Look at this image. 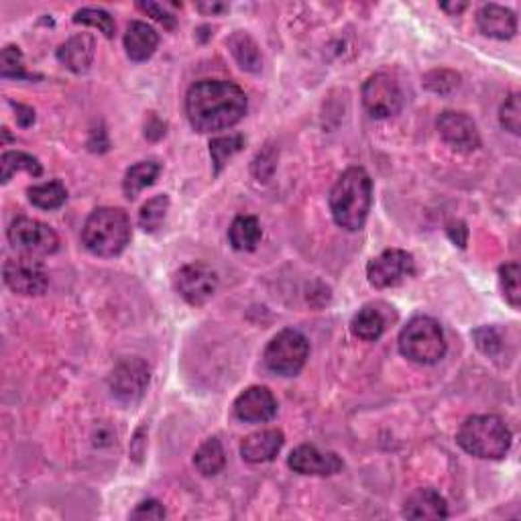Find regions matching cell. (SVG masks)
Instances as JSON below:
<instances>
[{
    "instance_id": "6da1fadb",
    "label": "cell",
    "mask_w": 521,
    "mask_h": 521,
    "mask_svg": "<svg viewBox=\"0 0 521 521\" xmlns=\"http://www.w3.org/2000/svg\"><path fill=\"white\" fill-rule=\"evenodd\" d=\"M247 96L228 80L196 81L185 96V115L193 131L216 132L238 124L247 115Z\"/></svg>"
},
{
    "instance_id": "7a4b0ae2",
    "label": "cell",
    "mask_w": 521,
    "mask_h": 521,
    "mask_svg": "<svg viewBox=\"0 0 521 521\" xmlns=\"http://www.w3.org/2000/svg\"><path fill=\"white\" fill-rule=\"evenodd\" d=\"M330 212L334 222L348 233H356L369 218L373 204V182L363 167H348L330 190Z\"/></svg>"
},
{
    "instance_id": "3957f363",
    "label": "cell",
    "mask_w": 521,
    "mask_h": 521,
    "mask_svg": "<svg viewBox=\"0 0 521 521\" xmlns=\"http://www.w3.org/2000/svg\"><path fill=\"white\" fill-rule=\"evenodd\" d=\"M457 442L471 457L483 460H501L511 448V430L499 415H471L460 423Z\"/></svg>"
},
{
    "instance_id": "277c9868",
    "label": "cell",
    "mask_w": 521,
    "mask_h": 521,
    "mask_svg": "<svg viewBox=\"0 0 521 521\" xmlns=\"http://www.w3.org/2000/svg\"><path fill=\"white\" fill-rule=\"evenodd\" d=\"M81 243L96 257H116L131 243V220L121 208H98L86 218Z\"/></svg>"
},
{
    "instance_id": "5b68a950",
    "label": "cell",
    "mask_w": 521,
    "mask_h": 521,
    "mask_svg": "<svg viewBox=\"0 0 521 521\" xmlns=\"http://www.w3.org/2000/svg\"><path fill=\"white\" fill-rule=\"evenodd\" d=\"M399 353L418 364H436L446 354L442 326L430 316H415L399 334Z\"/></svg>"
},
{
    "instance_id": "8992f818",
    "label": "cell",
    "mask_w": 521,
    "mask_h": 521,
    "mask_svg": "<svg viewBox=\"0 0 521 521\" xmlns=\"http://www.w3.org/2000/svg\"><path fill=\"white\" fill-rule=\"evenodd\" d=\"M310 354V342L297 330H281L275 334L265 348L263 363L271 373L279 377H294L303 369Z\"/></svg>"
},
{
    "instance_id": "52a82bcc",
    "label": "cell",
    "mask_w": 521,
    "mask_h": 521,
    "mask_svg": "<svg viewBox=\"0 0 521 521\" xmlns=\"http://www.w3.org/2000/svg\"><path fill=\"white\" fill-rule=\"evenodd\" d=\"M9 243L21 255L47 257L59 249V236L46 222L19 216L9 226Z\"/></svg>"
},
{
    "instance_id": "ba28073f",
    "label": "cell",
    "mask_w": 521,
    "mask_h": 521,
    "mask_svg": "<svg viewBox=\"0 0 521 521\" xmlns=\"http://www.w3.org/2000/svg\"><path fill=\"white\" fill-rule=\"evenodd\" d=\"M404 92H401L396 78L389 73H373L363 86V104L369 116L379 118H391L401 113L404 108Z\"/></svg>"
},
{
    "instance_id": "9c48e42d",
    "label": "cell",
    "mask_w": 521,
    "mask_h": 521,
    "mask_svg": "<svg viewBox=\"0 0 521 521\" xmlns=\"http://www.w3.org/2000/svg\"><path fill=\"white\" fill-rule=\"evenodd\" d=\"M4 284L14 294L21 295H41L49 286V273L43 260L31 255H19L6 259L3 267Z\"/></svg>"
},
{
    "instance_id": "30bf717a",
    "label": "cell",
    "mask_w": 521,
    "mask_h": 521,
    "mask_svg": "<svg viewBox=\"0 0 521 521\" xmlns=\"http://www.w3.org/2000/svg\"><path fill=\"white\" fill-rule=\"evenodd\" d=\"M415 259L412 252L401 249H387L381 255L371 259L367 265L369 284L377 289L397 287L406 279L414 278Z\"/></svg>"
},
{
    "instance_id": "8fae6325",
    "label": "cell",
    "mask_w": 521,
    "mask_h": 521,
    "mask_svg": "<svg viewBox=\"0 0 521 521\" xmlns=\"http://www.w3.org/2000/svg\"><path fill=\"white\" fill-rule=\"evenodd\" d=\"M151 371L143 359H123L108 377L110 393L121 404H137L145 396Z\"/></svg>"
},
{
    "instance_id": "7c38bea8",
    "label": "cell",
    "mask_w": 521,
    "mask_h": 521,
    "mask_svg": "<svg viewBox=\"0 0 521 521\" xmlns=\"http://www.w3.org/2000/svg\"><path fill=\"white\" fill-rule=\"evenodd\" d=\"M174 287L190 306H202L218 289V275L206 263L184 265L174 278Z\"/></svg>"
},
{
    "instance_id": "4fadbf2b",
    "label": "cell",
    "mask_w": 521,
    "mask_h": 521,
    "mask_svg": "<svg viewBox=\"0 0 521 521\" xmlns=\"http://www.w3.org/2000/svg\"><path fill=\"white\" fill-rule=\"evenodd\" d=\"M436 129L446 145L458 153H473L481 147V135L474 121L465 113L457 110H444L438 116Z\"/></svg>"
},
{
    "instance_id": "5bb4252c",
    "label": "cell",
    "mask_w": 521,
    "mask_h": 521,
    "mask_svg": "<svg viewBox=\"0 0 521 521\" xmlns=\"http://www.w3.org/2000/svg\"><path fill=\"white\" fill-rule=\"evenodd\" d=\"M287 465L297 474H314V476H332L338 474L345 463L337 452H324L316 448L314 444H302L292 450Z\"/></svg>"
},
{
    "instance_id": "9a60e30c",
    "label": "cell",
    "mask_w": 521,
    "mask_h": 521,
    "mask_svg": "<svg viewBox=\"0 0 521 521\" xmlns=\"http://www.w3.org/2000/svg\"><path fill=\"white\" fill-rule=\"evenodd\" d=\"M278 414V399L267 387H249L235 401V415L247 423H263Z\"/></svg>"
},
{
    "instance_id": "2e32d148",
    "label": "cell",
    "mask_w": 521,
    "mask_h": 521,
    "mask_svg": "<svg viewBox=\"0 0 521 521\" xmlns=\"http://www.w3.org/2000/svg\"><path fill=\"white\" fill-rule=\"evenodd\" d=\"M284 442L286 436L281 430L278 428L260 430L244 438L241 444V457L251 465L271 463V460L281 452V448H284Z\"/></svg>"
},
{
    "instance_id": "e0dca14e",
    "label": "cell",
    "mask_w": 521,
    "mask_h": 521,
    "mask_svg": "<svg viewBox=\"0 0 521 521\" xmlns=\"http://www.w3.org/2000/svg\"><path fill=\"white\" fill-rule=\"evenodd\" d=\"M404 517L407 519H444L448 517V503L436 489H415L404 503Z\"/></svg>"
},
{
    "instance_id": "ac0fdd59",
    "label": "cell",
    "mask_w": 521,
    "mask_h": 521,
    "mask_svg": "<svg viewBox=\"0 0 521 521\" xmlns=\"http://www.w3.org/2000/svg\"><path fill=\"white\" fill-rule=\"evenodd\" d=\"M96 54V41L90 33H78L62 43L57 49L59 64L73 73H84L90 70Z\"/></svg>"
},
{
    "instance_id": "d6986e66",
    "label": "cell",
    "mask_w": 521,
    "mask_h": 521,
    "mask_svg": "<svg viewBox=\"0 0 521 521\" xmlns=\"http://www.w3.org/2000/svg\"><path fill=\"white\" fill-rule=\"evenodd\" d=\"M476 25L481 33L493 39H511L517 33V17L516 13L505 9L501 4H485L476 13Z\"/></svg>"
},
{
    "instance_id": "ffe728a7",
    "label": "cell",
    "mask_w": 521,
    "mask_h": 521,
    "mask_svg": "<svg viewBox=\"0 0 521 521\" xmlns=\"http://www.w3.org/2000/svg\"><path fill=\"white\" fill-rule=\"evenodd\" d=\"M159 46V35L143 21H132L124 33V49L132 62H147Z\"/></svg>"
},
{
    "instance_id": "44dd1931",
    "label": "cell",
    "mask_w": 521,
    "mask_h": 521,
    "mask_svg": "<svg viewBox=\"0 0 521 521\" xmlns=\"http://www.w3.org/2000/svg\"><path fill=\"white\" fill-rule=\"evenodd\" d=\"M226 46L230 49V54L236 59V64L241 65L244 72L257 73L263 68V59H260V51L255 39L249 33L244 31H235L228 37Z\"/></svg>"
},
{
    "instance_id": "7402d4cb",
    "label": "cell",
    "mask_w": 521,
    "mask_h": 521,
    "mask_svg": "<svg viewBox=\"0 0 521 521\" xmlns=\"http://www.w3.org/2000/svg\"><path fill=\"white\" fill-rule=\"evenodd\" d=\"M260 236H263V230H260L255 216H236L228 228L230 244H233L235 251L241 252L255 251L257 244L260 243Z\"/></svg>"
},
{
    "instance_id": "603a6c76",
    "label": "cell",
    "mask_w": 521,
    "mask_h": 521,
    "mask_svg": "<svg viewBox=\"0 0 521 521\" xmlns=\"http://www.w3.org/2000/svg\"><path fill=\"white\" fill-rule=\"evenodd\" d=\"M387 329V320L383 312L377 306H364L363 310L356 312L351 320V332L356 338L364 342H375L383 337Z\"/></svg>"
},
{
    "instance_id": "cb8c5ba5",
    "label": "cell",
    "mask_w": 521,
    "mask_h": 521,
    "mask_svg": "<svg viewBox=\"0 0 521 521\" xmlns=\"http://www.w3.org/2000/svg\"><path fill=\"white\" fill-rule=\"evenodd\" d=\"M161 174V166L158 161H139L137 166L126 169L124 180H123V192L129 200H135L141 192L149 185H153Z\"/></svg>"
},
{
    "instance_id": "d4e9b609",
    "label": "cell",
    "mask_w": 521,
    "mask_h": 521,
    "mask_svg": "<svg viewBox=\"0 0 521 521\" xmlns=\"http://www.w3.org/2000/svg\"><path fill=\"white\" fill-rule=\"evenodd\" d=\"M19 171H27L29 175L41 177L43 175V166L39 159L33 158L25 151H6L0 158V182L9 184L11 177Z\"/></svg>"
},
{
    "instance_id": "484cf974",
    "label": "cell",
    "mask_w": 521,
    "mask_h": 521,
    "mask_svg": "<svg viewBox=\"0 0 521 521\" xmlns=\"http://www.w3.org/2000/svg\"><path fill=\"white\" fill-rule=\"evenodd\" d=\"M193 465H196L198 473L204 476H216L222 473V468L226 465V454L218 438H210L200 446L193 454Z\"/></svg>"
},
{
    "instance_id": "4316f807",
    "label": "cell",
    "mask_w": 521,
    "mask_h": 521,
    "mask_svg": "<svg viewBox=\"0 0 521 521\" xmlns=\"http://www.w3.org/2000/svg\"><path fill=\"white\" fill-rule=\"evenodd\" d=\"M27 196L29 202L41 208V210H57V208H62L65 204V200H68V190H65V185L62 182L54 180L33 185V188L27 190Z\"/></svg>"
},
{
    "instance_id": "83f0119b",
    "label": "cell",
    "mask_w": 521,
    "mask_h": 521,
    "mask_svg": "<svg viewBox=\"0 0 521 521\" xmlns=\"http://www.w3.org/2000/svg\"><path fill=\"white\" fill-rule=\"evenodd\" d=\"M169 212V196L166 193H159V196H153L151 200H147L139 212V226L145 230V233H155L159 230L163 222L167 218Z\"/></svg>"
},
{
    "instance_id": "f1b7e54d",
    "label": "cell",
    "mask_w": 521,
    "mask_h": 521,
    "mask_svg": "<svg viewBox=\"0 0 521 521\" xmlns=\"http://www.w3.org/2000/svg\"><path fill=\"white\" fill-rule=\"evenodd\" d=\"M244 147V137L238 135H225V137H216L210 141V158L214 166V174L218 175L222 167L226 166L228 159H233L235 155Z\"/></svg>"
},
{
    "instance_id": "f546056e",
    "label": "cell",
    "mask_w": 521,
    "mask_h": 521,
    "mask_svg": "<svg viewBox=\"0 0 521 521\" xmlns=\"http://www.w3.org/2000/svg\"><path fill=\"white\" fill-rule=\"evenodd\" d=\"M0 76L6 80H35L37 76L29 73L25 68V59L17 46H6L0 54Z\"/></svg>"
},
{
    "instance_id": "4dcf8cb0",
    "label": "cell",
    "mask_w": 521,
    "mask_h": 521,
    "mask_svg": "<svg viewBox=\"0 0 521 521\" xmlns=\"http://www.w3.org/2000/svg\"><path fill=\"white\" fill-rule=\"evenodd\" d=\"M73 23L96 27L104 37H107V39H113L116 33L115 19L110 17L107 11L92 9V6H86V9H80L76 14H73Z\"/></svg>"
},
{
    "instance_id": "1f68e13d",
    "label": "cell",
    "mask_w": 521,
    "mask_h": 521,
    "mask_svg": "<svg viewBox=\"0 0 521 521\" xmlns=\"http://www.w3.org/2000/svg\"><path fill=\"white\" fill-rule=\"evenodd\" d=\"M499 281H501V289L505 300L509 302L511 308L521 306V267L519 263H508L499 269Z\"/></svg>"
},
{
    "instance_id": "d6a6232c",
    "label": "cell",
    "mask_w": 521,
    "mask_h": 521,
    "mask_svg": "<svg viewBox=\"0 0 521 521\" xmlns=\"http://www.w3.org/2000/svg\"><path fill=\"white\" fill-rule=\"evenodd\" d=\"M499 123L505 131H509L511 135H519L521 132V98L519 94H511L509 98H505L499 110Z\"/></svg>"
},
{
    "instance_id": "836d02e7",
    "label": "cell",
    "mask_w": 521,
    "mask_h": 521,
    "mask_svg": "<svg viewBox=\"0 0 521 521\" xmlns=\"http://www.w3.org/2000/svg\"><path fill=\"white\" fill-rule=\"evenodd\" d=\"M460 76L452 70H434L423 78V86L436 94H448L454 88H458Z\"/></svg>"
},
{
    "instance_id": "e575fe53",
    "label": "cell",
    "mask_w": 521,
    "mask_h": 521,
    "mask_svg": "<svg viewBox=\"0 0 521 521\" xmlns=\"http://www.w3.org/2000/svg\"><path fill=\"white\" fill-rule=\"evenodd\" d=\"M473 338H474L476 348L487 356H495L503 348L501 332L493 329V326H483V329H476L473 332Z\"/></svg>"
},
{
    "instance_id": "d590c367",
    "label": "cell",
    "mask_w": 521,
    "mask_h": 521,
    "mask_svg": "<svg viewBox=\"0 0 521 521\" xmlns=\"http://www.w3.org/2000/svg\"><path fill=\"white\" fill-rule=\"evenodd\" d=\"M167 516V511L158 499H147L141 501L135 509L131 511V519H163Z\"/></svg>"
},
{
    "instance_id": "8d00e7d4",
    "label": "cell",
    "mask_w": 521,
    "mask_h": 521,
    "mask_svg": "<svg viewBox=\"0 0 521 521\" xmlns=\"http://www.w3.org/2000/svg\"><path fill=\"white\" fill-rule=\"evenodd\" d=\"M139 11H143L145 14H149V17L158 21V23H161L166 29H174L175 27V17L171 13H167L166 9H163L161 4L158 3H139Z\"/></svg>"
},
{
    "instance_id": "74e56055",
    "label": "cell",
    "mask_w": 521,
    "mask_h": 521,
    "mask_svg": "<svg viewBox=\"0 0 521 521\" xmlns=\"http://www.w3.org/2000/svg\"><path fill=\"white\" fill-rule=\"evenodd\" d=\"M275 161H278V153H275L269 145L265 151H260L257 155L255 163H252V174H255V177H259V180H263V169L267 167V171H269V175H271L275 171Z\"/></svg>"
},
{
    "instance_id": "f35d334b",
    "label": "cell",
    "mask_w": 521,
    "mask_h": 521,
    "mask_svg": "<svg viewBox=\"0 0 521 521\" xmlns=\"http://www.w3.org/2000/svg\"><path fill=\"white\" fill-rule=\"evenodd\" d=\"M145 450H147V430L145 426H141L135 431V438H132L131 442V458L135 460V463H141L145 457Z\"/></svg>"
},
{
    "instance_id": "ab89813d",
    "label": "cell",
    "mask_w": 521,
    "mask_h": 521,
    "mask_svg": "<svg viewBox=\"0 0 521 521\" xmlns=\"http://www.w3.org/2000/svg\"><path fill=\"white\" fill-rule=\"evenodd\" d=\"M446 233H448L450 241L454 244H458L460 249L466 247V241H468V228L465 222H450L448 228H446Z\"/></svg>"
},
{
    "instance_id": "60d3db41",
    "label": "cell",
    "mask_w": 521,
    "mask_h": 521,
    "mask_svg": "<svg viewBox=\"0 0 521 521\" xmlns=\"http://www.w3.org/2000/svg\"><path fill=\"white\" fill-rule=\"evenodd\" d=\"M13 108L14 113H17V124L23 126V129H29L35 123V110L31 107H27V104H14L13 102Z\"/></svg>"
},
{
    "instance_id": "b9f144b4",
    "label": "cell",
    "mask_w": 521,
    "mask_h": 521,
    "mask_svg": "<svg viewBox=\"0 0 521 521\" xmlns=\"http://www.w3.org/2000/svg\"><path fill=\"white\" fill-rule=\"evenodd\" d=\"M198 11H202L206 14H218V13H225L228 11V6L226 4H222V3H200L198 4Z\"/></svg>"
},
{
    "instance_id": "7bdbcfd3",
    "label": "cell",
    "mask_w": 521,
    "mask_h": 521,
    "mask_svg": "<svg viewBox=\"0 0 521 521\" xmlns=\"http://www.w3.org/2000/svg\"><path fill=\"white\" fill-rule=\"evenodd\" d=\"M466 6H468L466 3H442L440 9L448 14H458V13H463Z\"/></svg>"
},
{
    "instance_id": "ee69618b",
    "label": "cell",
    "mask_w": 521,
    "mask_h": 521,
    "mask_svg": "<svg viewBox=\"0 0 521 521\" xmlns=\"http://www.w3.org/2000/svg\"><path fill=\"white\" fill-rule=\"evenodd\" d=\"M151 123H153V124H158V129H159V131H158V132H159V137L166 135V132H161V131H166V124H163L158 116L151 115ZM151 132H153V126L147 123V126H145V135H147V137H151Z\"/></svg>"
}]
</instances>
